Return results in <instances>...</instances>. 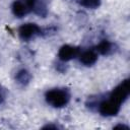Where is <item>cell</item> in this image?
Returning <instances> with one entry per match:
<instances>
[{
  "mask_svg": "<svg viewBox=\"0 0 130 130\" xmlns=\"http://www.w3.org/2000/svg\"><path fill=\"white\" fill-rule=\"evenodd\" d=\"M46 101L49 105L54 108H62L66 106L70 100L68 90L64 88H53L46 92Z\"/></svg>",
  "mask_w": 130,
  "mask_h": 130,
  "instance_id": "cell-1",
  "label": "cell"
},
{
  "mask_svg": "<svg viewBox=\"0 0 130 130\" xmlns=\"http://www.w3.org/2000/svg\"><path fill=\"white\" fill-rule=\"evenodd\" d=\"M129 92H130L129 79H125L112 90L110 94V100L117 103L118 105H121L126 101V99L129 95Z\"/></svg>",
  "mask_w": 130,
  "mask_h": 130,
  "instance_id": "cell-2",
  "label": "cell"
},
{
  "mask_svg": "<svg viewBox=\"0 0 130 130\" xmlns=\"http://www.w3.org/2000/svg\"><path fill=\"white\" fill-rule=\"evenodd\" d=\"M37 0H15L12 3V12L16 17H23L34 10Z\"/></svg>",
  "mask_w": 130,
  "mask_h": 130,
  "instance_id": "cell-3",
  "label": "cell"
},
{
  "mask_svg": "<svg viewBox=\"0 0 130 130\" xmlns=\"http://www.w3.org/2000/svg\"><path fill=\"white\" fill-rule=\"evenodd\" d=\"M99 111L103 116L110 117V116H116L120 111V105L113 102L112 100L103 101L99 106Z\"/></svg>",
  "mask_w": 130,
  "mask_h": 130,
  "instance_id": "cell-4",
  "label": "cell"
},
{
  "mask_svg": "<svg viewBox=\"0 0 130 130\" xmlns=\"http://www.w3.org/2000/svg\"><path fill=\"white\" fill-rule=\"evenodd\" d=\"M39 34H41V28L36 23H24L18 28V35L20 39L24 41H27Z\"/></svg>",
  "mask_w": 130,
  "mask_h": 130,
  "instance_id": "cell-5",
  "label": "cell"
},
{
  "mask_svg": "<svg viewBox=\"0 0 130 130\" xmlns=\"http://www.w3.org/2000/svg\"><path fill=\"white\" fill-rule=\"evenodd\" d=\"M78 54H79V49L77 47L70 46V45H64L59 49L58 58L63 62H67L75 58Z\"/></svg>",
  "mask_w": 130,
  "mask_h": 130,
  "instance_id": "cell-6",
  "label": "cell"
},
{
  "mask_svg": "<svg viewBox=\"0 0 130 130\" xmlns=\"http://www.w3.org/2000/svg\"><path fill=\"white\" fill-rule=\"evenodd\" d=\"M96 60H98V54L92 50L84 51L79 56V61L82 64H84L85 66H90V65L94 64L96 62Z\"/></svg>",
  "mask_w": 130,
  "mask_h": 130,
  "instance_id": "cell-7",
  "label": "cell"
},
{
  "mask_svg": "<svg viewBox=\"0 0 130 130\" xmlns=\"http://www.w3.org/2000/svg\"><path fill=\"white\" fill-rule=\"evenodd\" d=\"M15 79H16V81H17L19 84H21V85H26V84L29 82V80H30V74H29V72H28L27 70L21 69V70H19V71L16 73Z\"/></svg>",
  "mask_w": 130,
  "mask_h": 130,
  "instance_id": "cell-8",
  "label": "cell"
},
{
  "mask_svg": "<svg viewBox=\"0 0 130 130\" xmlns=\"http://www.w3.org/2000/svg\"><path fill=\"white\" fill-rule=\"evenodd\" d=\"M112 50V44L107 41V40H103L102 42H100V44L96 46V51L103 55L108 54L110 51Z\"/></svg>",
  "mask_w": 130,
  "mask_h": 130,
  "instance_id": "cell-9",
  "label": "cell"
},
{
  "mask_svg": "<svg viewBox=\"0 0 130 130\" xmlns=\"http://www.w3.org/2000/svg\"><path fill=\"white\" fill-rule=\"evenodd\" d=\"M79 3L86 8H98L101 5V0H79Z\"/></svg>",
  "mask_w": 130,
  "mask_h": 130,
  "instance_id": "cell-10",
  "label": "cell"
},
{
  "mask_svg": "<svg viewBox=\"0 0 130 130\" xmlns=\"http://www.w3.org/2000/svg\"><path fill=\"white\" fill-rule=\"evenodd\" d=\"M114 128H115V129H117V128H122V129H123V128H124V129H126V130L129 129L128 126H125V125H117V126H115Z\"/></svg>",
  "mask_w": 130,
  "mask_h": 130,
  "instance_id": "cell-11",
  "label": "cell"
},
{
  "mask_svg": "<svg viewBox=\"0 0 130 130\" xmlns=\"http://www.w3.org/2000/svg\"><path fill=\"white\" fill-rule=\"evenodd\" d=\"M1 102H2V95L0 94V103H1Z\"/></svg>",
  "mask_w": 130,
  "mask_h": 130,
  "instance_id": "cell-12",
  "label": "cell"
}]
</instances>
